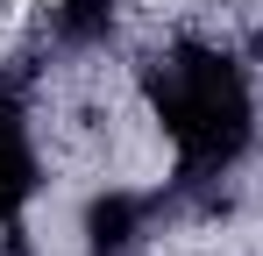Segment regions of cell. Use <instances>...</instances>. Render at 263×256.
Here are the masks:
<instances>
[{
	"mask_svg": "<svg viewBox=\"0 0 263 256\" xmlns=\"http://www.w3.org/2000/svg\"><path fill=\"white\" fill-rule=\"evenodd\" d=\"M142 93H149L164 135L178 142L185 192H192V185H214L220 171L249 150V135H256L249 71H242L228 50H214V43H178V50H164V57L142 71Z\"/></svg>",
	"mask_w": 263,
	"mask_h": 256,
	"instance_id": "1",
	"label": "cell"
},
{
	"mask_svg": "<svg viewBox=\"0 0 263 256\" xmlns=\"http://www.w3.org/2000/svg\"><path fill=\"white\" fill-rule=\"evenodd\" d=\"M149 235V199L135 192H100L86 207V249L92 256H135Z\"/></svg>",
	"mask_w": 263,
	"mask_h": 256,
	"instance_id": "2",
	"label": "cell"
},
{
	"mask_svg": "<svg viewBox=\"0 0 263 256\" xmlns=\"http://www.w3.org/2000/svg\"><path fill=\"white\" fill-rule=\"evenodd\" d=\"M29 192H36V150H29L22 114L0 100V221H14L29 207Z\"/></svg>",
	"mask_w": 263,
	"mask_h": 256,
	"instance_id": "3",
	"label": "cell"
},
{
	"mask_svg": "<svg viewBox=\"0 0 263 256\" xmlns=\"http://www.w3.org/2000/svg\"><path fill=\"white\" fill-rule=\"evenodd\" d=\"M114 22V0H57V36L64 43H100Z\"/></svg>",
	"mask_w": 263,
	"mask_h": 256,
	"instance_id": "4",
	"label": "cell"
}]
</instances>
